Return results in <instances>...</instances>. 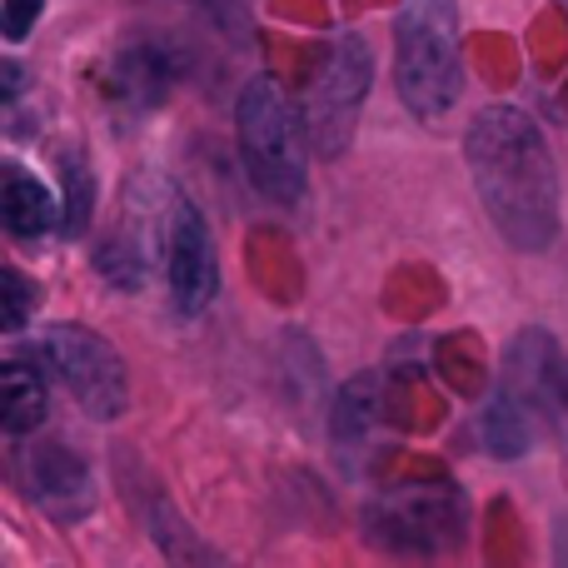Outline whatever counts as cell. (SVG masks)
<instances>
[{"instance_id": "16", "label": "cell", "mask_w": 568, "mask_h": 568, "mask_svg": "<svg viewBox=\"0 0 568 568\" xmlns=\"http://www.w3.org/2000/svg\"><path fill=\"white\" fill-rule=\"evenodd\" d=\"M0 300H6V329L16 334V329H26V320H30V304H36V290H30V280L20 275L16 265H6L0 270Z\"/></svg>"}, {"instance_id": "5", "label": "cell", "mask_w": 568, "mask_h": 568, "mask_svg": "<svg viewBox=\"0 0 568 568\" xmlns=\"http://www.w3.org/2000/svg\"><path fill=\"white\" fill-rule=\"evenodd\" d=\"M36 359L50 364V374L65 384V394L90 419H120L125 414L130 404L125 359L95 329H85V324H50L36 344Z\"/></svg>"}, {"instance_id": "18", "label": "cell", "mask_w": 568, "mask_h": 568, "mask_svg": "<svg viewBox=\"0 0 568 568\" xmlns=\"http://www.w3.org/2000/svg\"><path fill=\"white\" fill-rule=\"evenodd\" d=\"M0 80H6V105H10V100L20 95V65H16V60H6V65H0Z\"/></svg>"}, {"instance_id": "12", "label": "cell", "mask_w": 568, "mask_h": 568, "mask_svg": "<svg viewBox=\"0 0 568 568\" xmlns=\"http://www.w3.org/2000/svg\"><path fill=\"white\" fill-rule=\"evenodd\" d=\"M384 419V399H379V374H359V379L344 384V394L334 399V444L349 459L354 449L369 444V434Z\"/></svg>"}, {"instance_id": "3", "label": "cell", "mask_w": 568, "mask_h": 568, "mask_svg": "<svg viewBox=\"0 0 568 568\" xmlns=\"http://www.w3.org/2000/svg\"><path fill=\"white\" fill-rule=\"evenodd\" d=\"M394 80L414 120H439L459 100V0H399Z\"/></svg>"}, {"instance_id": "10", "label": "cell", "mask_w": 568, "mask_h": 568, "mask_svg": "<svg viewBox=\"0 0 568 568\" xmlns=\"http://www.w3.org/2000/svg\"><path fill=\"white\" fill-rule=\"evenodd\" d=\"M539 424H544V414L534 409V404H524L519 394H509L504 384L494 389L489 409L479 414V434L494 459H519V454H529L534 439H539Z\"/></svg>"}, {"instance_id": "4", "label": "cell", "mask_w": 568, "mask_h": 568, "mask_svg": "<svg viewBox=\"0 0 568 568\" xmlns=\"http://www.w3.org/2000/svg\"><path fill=\"white\" fill-rule=\"evenodd\" d=\"M464 534H469V504L444 479L394 484L364 504V539L384 554L434 559V554L459 549Z\"/></svg>"}, {"instance_id": "6", "label": "cell", "mask_w": 568, "mask_h": 568, "mask_svg": "<svg viewBox=\"0 0 568 568\" xmlns=\"http://www.w3.org/2000/svg\"><path fill=\"white\" fill-rule=\"evenodd\" d=\"M369 45L359 36H344L339 45L324 55V70L310 85V105H304V125H310V145L324 160L339 155L349 145L354 125L364 110V90H369Z\"/></svg>"}, {"instance_id": "15", "label": "cell", "mask_w": 568, "mask_h": 568, "mask_svg": "<svg viewBox=\"0 0 568 568\" xmlns=\"http://www.w3.org/2000/svg\"><path fill=\"white\" fill-rule=\"evenodd\" d=\"M95 270L115 284V290H140V284H145V255H140L130 240H105L95 255Z\"/></svg>"}, {"instance_id": "2", "label": "cell", "mask_w": 568, "mask_h": 568, "mask_svg": "<svg viewBox=\"0 0 568 568\" xmlns=\"http://www.w3.org/2000/svg\"><path fill=\"white\" fill-rule=\"evenodd\" d=\"M235 140H240V160H245L250 185L280 210L300 205L304 185H310V155H304L310 150V125L290 105L280 80L260 75L240 90Z\"/></svg>"}, {"instance_id": "13", "label": "cell", "mask_w": 568, "mask_h": 568, "mask_svg": "<svg viewBox=\"0 0 568 568\" xmlns=\"http://www.w3.org/2000/svg\"><path fill=\"white\" fill-rule=\"evenodd\" d=\"M170 85V55L160 45H125L115 55V95L130 105H155Z\"/></svg>"}, {"instance_id": "8", "label": "cell", "mask_w": 568, "mask_h": 568, "mask_svg": "<svg viewBox=\"0 0 568 568\" xmlns=\"http://www.w3.org/2000/svg\"><path fill=\"white\" fill-rule=\"evenodd\" d=\"M16 479L30 494V504L60 524H75L95 509V474L70 444L60 439H36L16 454Z\"/></svg>"}, {"instance_id": "14", "label": "cell", "mask_w": 568, "mask_h": 568, "mask_svg": "<svg viewBox=\"0 0 568 568\" xmlns=\"http://www.w3.org/2000/svg\"><path fill=\"white\" fill-rule=\"evenodd\" d=\"M60 180H65V235L80 240L90 230V210H95V180H90L85 155H60Z\"/></svg>"}, {"instance_id": "9", "label": "cell", "mask_w": 568, "mask_h": 568, "mask_svg": "<svg viewBox=\"0 0 568 568\" xmlns=\"http://www.w3.org/2000/svg\"><path fill=\"white\" fill-rule=\"evenodd\" d=\"M0 225L16 240H40L65 225V205L36 175H26L20 165H6V180H0Z\"/></svg>"}, {"instance_id": "17", "label": "cell", "mask_w": 568, "mask_h": 568, "mask_svg": "<svg viewBox=\"0 0 568 568\" xmlns=\"http://www.w3.org/2000/svg\"><path fill=\"white\" fill-rule=\"evenodd\" d=\"M40 10H45V0H6V10H0V30H6L10 45H20V40L30 36V26L40 20Z\"/></svg>"}, {"instance_id": "11", "label": "cell", "mask_w": 568, "mask_h": 568, "mask_svg": "<svg viewBox=\"0 0 568 568\" xmlns=\"http://www.w3.org/2000/svg\"><path fill=\"white\" fill-rule=\"evenodd\" d=\"M45 374L30 369L26 359H10L0 369V429L6 439H26L45 424Z\"/></svg>"}, {"instance_id": "7", "label": "cell", "mask_w": 568, "mask_h": 568, "mask_svg": "<svg viewBox=\"0 0 568 568\" xmlns=\"http://www.w3.org/2000/svg\"><path fill=\"white\" fill-rule=\"evenodd\" d=\"M165 284L180 314H205L220 294V255L205 215L185 195L170 200L165 210Z\"/></svg>"}, {"instance_id": "1", "label": "cell", "mask_w": 568, "mask_h": 568, "mask_svg": "<svg viewBox=\"0 0 568 568\" xmlns=\"http://www.w3.org/2000/svg\"><path fill=\"white\" fill-rule=\"evenodd\" d=\"M464 160L494 230L519 255H539L559 240V170L534 115L519 105L479 110L464 135Z\"/></svg>"}]
</instances>
